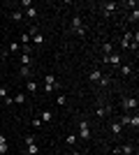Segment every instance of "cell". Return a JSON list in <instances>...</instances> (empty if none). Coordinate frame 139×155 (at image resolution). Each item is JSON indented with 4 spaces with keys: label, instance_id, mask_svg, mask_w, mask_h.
I'll use <instances>...</instances> for the list:
<instances>
[{
    "label": "cell",
    "instance_id": "3",
    "mask_svg": "<svg viewBox=\"0 0 139 155\" xmlns=\"http://www.w3.org/2000/svg\"><path fill=\"white\" fill-rule=\"evenodd\" d=\"M79 139H84V141L91 139V125H88V120H79Z\"/></svg>",
    "mask_w": 139,
    "mask_h": 155
},
{
    "label": "cell",
    "instance_id": "25",
    "mask_svg": "<svg viewBox=\"0 0 139 155\" xmlns=\"http://www.w3.org/2000/svg\"><path fill=\"white\" fill-rule=\"evenodd\" d=\"M19 74H21V77H26V79H30V67H21Z\"/></svg>",
    "mask_w": 139,
    "mask_h": 155
},
{
    "label": "cell",
    "instance_id": "15",
    "mask_svg": "<svg viewBox=\"0 0 139 155\" xmlns=\"http://www.w3.org/2000/svg\"><path fill=\"white\" fill-rule=\"evenodd\" d=\"M40 120H42V123H51V120H53V114H51V111H49V109H46V111H42Z\"/></svg>",
    "mask_w": 139,
    "mask_h": 155
},
{
    "label": "cell",
    "instance_id": "32",
    "mask_svg": "<svg viewBox=\"0 0 139 155\" xmlns=\"http://www.w3.org/2000/svg\"><path fill=\"white\" fill-rule=\"evenodd\" d=\"M0 153H2V155L7 153V143H0Z\"/></svg>",
    "mask_w": 139,
    "mask_h": 155
},
{
    "label": "cell",
    "instance_id": "34",
    "mask_svg": "<svg viewBox=\"0 0 139 155\" xmlns=\"http://www.w3.org/2000/svg\"><path fill=\"white\" fill-rule=\"evenodd\" d=\"M72 155H79V153H72Z\"/></svg>",
    "mask_w": 139,
    "mask_h": 155
},
{
    "label": "cell",
    "instance_id": "24",
    "mask_svg": "<svg viewBox=\"0 0 139 155\" xmlns=\"http://www.w3.org/2000/svg\"><path fill=\"white\" fill-rule=\"evenodd\" d=\"M127 19L132 21V23H137V21H139V9H132V12H130V16H127Z\"/></svg>",
    "mask_w": 139,
    "mask_h": 155
},
{
    "label": "cell",
    "instance_id": "1",
    "mask_svg": "<svg viewBox=\"0 0 139 155\" xmlns=\"http://www.w3.org/2000/svg\"><path fill=\"white\" fill-rule=\"evenodd\" d=\"M102 63H109V65H114V67H121V65H123V56H121L118 51H111L109 56H102Z\"/></svg>",
    "mask_w": 139,
    "mask_h": 155
},
{
    "label": "cell",
    "instance_id": "28",
    "mask_svg": "<svg viewBox=\"0 0 139 155\" xmlns=\"http://www.w3.org/2000/svg\"><path fill=\"white\" fill-rule=\"evenodd\" d=\"M21 7H26V9H28V7H33V0H21Z\"/></svg>",
    "mask_w": 139,
    "mask_h": 155
},
{
    "label": "cell",
    "instance_id": "7",
    "mask_svg": "<svg viewBox=\"0 0 139 155\" xmlns=\"http://www.w3.org/2000/svg\"><path fill=\"white\" fill-rule=\"evenodd\" d=\"M132 37H134V32L127 30L125 35H123V39H121V46H123V49H130V46H132Z\"/></svg>",
    "mask_w": 139,
    "mask_h": 155
},
{
    "label": "cell",
    "instance_id": "21",
    "mask_svg": "<svg viewBox=\"0 0 139 155\" xmlns=\"http://www.w3.org/2000/svg\"><path fill=\"white\" fill-rule=\"evenodd\" d=\"M77 139H79L77 134H67V137H65V143H67V146H74V143H77Z\"/></svg>",
    "mask_w": 139,
    "mask_h": 155
},
{
    "label": "cell",
    "instance_id": "19",
    "mask_svg": "<svg viewBox=\"0 0 139 155\" xmlns=\"http://www.w3.org/2000/svg\"><path fill=\"white\" fill-rule=\"evenodd\" d=\"M26 16H28V19H37V7H28Z\"/></svg>",
    "mask_w": 139,
    "mask_h": 155
},
{
    "label": "cell",
    "instance_id": "26",
    "mask_svg": "<svg viewBox=\"0 0 139 155\" xmlns=\"http://www.w3.org/2000/svg\"><path fill=\"white\" fill-rule=\"evenodd\" d=\"M111 84V77H102V81H100V86H109Z\"/></svg>",
    "mask_w": 139,
    "mask_h": 155
},
{
    "label": "cell",
    "instance_id": "30",
    "mask_svg": "<svg viewBox=\"0 0 139 155\" xmlns=\"http://www.w3.org/2000/svg\"><path fill=\"white\" fill-rule=\"evenodd\" d=\"M125 5H127V7H132V9H137V0H127Z\"/></svg>",
    "mask_w": 139,
    "mask_h": 155
},
{
    "label": "cell",
    "instance_id": "2",
    "mask_svg": "<svg viewBox=\"0 0 139 155\" xmlns=\"http://www.w3.org/2000/svg\"><path fill=\"white\" fill-rule=\"evenodd\" d=\"M100 12L104 14V16H114V14L118 12V2H100Z\"/></svg>",
    "mask_w": 139,
    "mask_h": 155
},
{
    "label": "cell",
    "instance_id": "29",
    "mask_svg": "<svg viewBox=\"0 0 139 155\" xmlns=\"http://www.w3.org/2000/svg\"><path fill=\"white\" fill-rule=\"evenodd\" d=\"M0 97H2V100L7 97V86H0Z\"/></svg>",
    "mask_w": 139,
    "mask_h": 155
},
{
    "label": "cell",
    "instance_id": "8",
    "mask_svg": "<svg viewBox=\"0 0 139 155\" xmlns=\"http://www.w3.org/2000/svg\"><path fill=\"white\" fill-rule=\"evenodd\" d=\"M116 148H118V155H132L134 153L132 143H123V146H116Z\"/></svg>",
    "mask_w": 139,
    "mask_h": 155
},
{
    "label": "cell",
    "instance_id": "23",
    "mask_svg": "<svg viewBox=\"0 0 139 155\" xmlns=\"http://www.w3.org/2000/svg\"><path fill=\"white\" fill-rule=\"evenodd\" d=\"M56 104H58V107H65V104H67V97L63 95V93H60V95L56 97Z\"/></svg>",
    "mask_w": 139,
    "mask_h": 155
},
{
    "label": "cell",
    "instance_id": "14",
    "mask_svg": "<svg viewBox=\"0 0 139 155\" xmlns=\"http://www.w3.org/2000/svg\"><path fill=\"white\" fill-rule=\"evenodd\" d=\"M111 132H114L116 137H121V134H123V125H121L118 120H114V123H111Z\"/></svg>",
    "mask_w": 139,
    "mask_h": 155
},
{
    "label": "cell",
    "instance_id": "6",
    "mask_svg": "<svg viewBox=\"0 0 139 155\" xmlns=\"http://www.w3.org/2000/svg\"><path fill=\"white\" fill-rule=\"evenodd\" d=\"M19 51H21V44H19V42H9V46H7V49H2V58L12 56V53H19Z\"/></svg>",
    "mask_w": 139,
    "mask_h": 155
},
{
    "label": "cell",
    "instance_id": "20",
    "mask_svg": "<svg viewBox=\"0 0 139 155\" xmlns=\"http://www.w3.org/2000/svg\"><path fill=\"white\" fill-rule=\"evenodd\" d=\"M12 102H14V104H23V102H26V97H23V93H16V95L12 97Z\"/></svg>",
    "mask_w": 139,
    "mask_h": 155
},
{
    "label": "cell",
    "instance_id": "16",
    "mask_svg": "<svg viewBox=\"0 0 139 155\" xmlns=\"http://www.w3.org/2000/svg\"><path fill=\"white\" fill-rule=\"evenodd\" d=\"M40 153V146L37 143H30V146H26V155H37Z\"/></svg>",
    "mask_w": 139,
    "mask_h": 155
},
{
    "label": "cell",
    "instance_id": "27",
    "mask_svg": "<svg viewBox=\"0 0 139 155\" xmlns=\"http://www.w3.org/2000/svg\"><path fill=\"white\" fill-rule=\"evenodd\" d=\"M23 141H26V146H30V143H35V137H33V134H28Z\"/></svg>",
    "mask_w": 139,
    "mask_h": 155
},
{
    "label": "cell",
    "instance_id": "31",
    "mask_svg": "<svg viewBox=\"0 0 139 155\" xmlns=\"http://www.w3.org/2000/svg\"><path fill=\"white\" fill-rule=\"evenodd\" d=\"M2 102H5V107H12V104H14V102H12V97H9V95H7L5 100H2Z\"/></svg>",
    "mask_w": 139,
    "mask_h": 155
},
{
    "label": "cell",
    "instance_id": "5",
    "mask_svg": "<svg viewBox=\"0 0 139 155\" xmlns=\"http://www.w3.org/2000/svg\"><path fill=\"white\" fill-rule=\"evenodd\" d=\"M72 32H77L79 37H84V35H86V28H84V23H81L79 16H74V19H72Z\"/></svg>",
    "mask_w": 139,
    "mask_h": 155
},
{
    "label": "cell",
    "instance_id": "13",
    "mask_svg": "<svg viewBox=\"0 0 139 155\" xmlns=\"http://www.w3.org/2000/svg\"><path fill=\"white\" fill-rule=\"evenodd\" d=\"M118 70H121V77H125V79H127L130 74H132V65H125V63H123Z\"/></svg>",
    "mask_w": 139,
    "mask_h": 155
},
{
    "label": "cell",
    "instance_id": "18",
    "mask_svg": "<svg viewBox=\"0 0 139 155\" xmlns=\"http://www.w3.org/2000/svg\"><path fill=\"white\" fill-rule=\"evenodd\" d=\"M111 51H114V44H111V42H104V44H102V53H104V56H109Z\"/></svg>",
    "mask_w": 139,
    "mask_h": 155
},
{
    "label": "cell",
    "instance_id": "12",
    "mask_svg": "<svg viewBox=\"0 0 139 155\" xmlns=\"http://www.w3.org/2000/svg\"><path fill=\"white\" fill-rule=\"evenodd\" d=\"M95 111H98V118H104V116H109V114H111V107H102V104H100Z\"/></svg>",
    "mask_w": 139,
    "mask_h": 155
},
{
    "label": "cell",
    "instance_id": "22",
    "mask_svg": "<svg viewBox=\"0 0 139 155\" xmlns=\"http://www.w3.org/2000/svg\"><path fill=\"white\" fill-rule=\"evenodd\" d=\"M127 125H130V127H134V130L139 127V116H137V114H134V116H130V123H127Z\"/></svg>",
    "mask_w": 139,
    "mask_h": 155
},
{
    "label": "cell",
    "instance_id": "9",
    "mask_svg": "<svg viewBox=\"0 0 139 155\" xmlns=\"http://www.w3.org/2000/svg\"><path fill=\"white\" fill-rule=\"evenodd\" d=\"M102 77H104V74H102L98 67H95V70H91V74H88V79H91L93 84H100V81H102Z\"/></svg>",
    "mask_w": 139,
    "mask_h": 155
},
{
    "label": "cell",
    "instance_id": "35",
    "mask_svg": "<svg viewBox=\"0 0 139 155\" xmlns=\"http://www.w3.org/2000/svg\"><path fill=\"white\" fill-rule=\"evenodd\" d=\"M67 155H72V153H67Z\"/></svg>",
    "mask_w": 139,
    "mask_h": 155
},
{
    "label": "cell",
    "instance_id": "17",
    "mask_svg": "<svg viewBox=\"0 0 139 155\" xmlns=\"http://www.w3.org/2000/svg\"><path fill=\"white\" fill-rule=\"evenodd\" d=\"M30 63H33V56H28V53H21V67H28Z\"/></svg>",
    "mask_w": 139,
    "mask_h": 155
},
{
    "label": "cell",
    "instance_id": "11",
    "mask_svg": "<svg viewBox=\"0 0 139 155\" xmlns=\"http://www.w3.org/2000/svg\"><path fill=\"white\" fill-rule=\"evenodd\" d=\"M9 19H12L14 23H21V21H23V9H14V12L9 14Z\"/></svg>",
    "mask_w": 139,
    "mask_h": 155
},
{
    "label": "cell",
    "instance_id": "33",
    "mask_svg": "<svg viewBox=\"0 0 139 155\" xmlns=\"http://www.w3.org/2000/svg\"><path fill=\"white\" fill-rule=\"evenodd\" d=\"M0 143H7V139H5V134H0Z\"/></svg>",
    "mask_w": 139,
    "mask_h": 155
},
{
    "label": "cell",
    "instance_id": "10",
    "mask_svg": "<svg viewBox=\"0 0 139 155\" xmlns=\"http://www.w3.org/2000/svg\"><path fill=\"white\" fill-rule=\"evenodd\" d=\"M37 88H40V86H37V81H33V79H28V81H26V91L30 93V95H35V93H37Z\"/></svg>",
    "mask_w": 139,
    "mask_h": 155
},
{
    "label": "cell",
    "instance_id": "4",
    "mask_svg": "<svg viewBox=\"0 0 139 155\" xmlns=\"http://www.w3.org/2000/svg\"><path fill=\"white\" fill-rule=\"evenodd\" d=\"M121 104H123V109H125V111H137V107H139V100H137V97H123V102H121Z\"/></svg>",
    "mask_w": 139,
    "mask_h": 155
}]
</instances>
